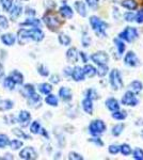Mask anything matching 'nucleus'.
<instances>
[{
	"mask_svg": "<svg viewBox=\"0 0 143 160\" xmlns=\"http://www.w3.org/2000/svg\"><path fill=\"white\" fill-rule=\"evenodd\" d=\"M17 38L19 44H25L27 43L29 40L35 41V42H40L44 38V33L43 31L38 28L33 27L30 30H26V29H20L17 33Z\"/></svg>",
	"mask_w": 143,
	"mask_h": 160,
	"instance_id": "1",
	"label": "nucleus"
},
{
	"mask_svg": "<svg viewBox=\"0 0 143 160\" xmlns=\"http://www.w3.org/2000/svg\"><path fill=\"white\" fill-rule=\"evenodd\" d=\"M90 25L92 27L93 31L95 34L100 35V37L104 38L106 35V29H107L108 25L105 22H103L97 16H91L90 17Z\"/></svg>",
	"mask_w": 143,
	"mask_h": 160,
	"instance_id": "2",
	"label": "nucleus"
},
{
	"mask_svg": "<svg viewBox=\"0 0 143 160\" xmlns=\"http://www.w3.org/2000/svg\"><path fill=\"white\" fill-rule=\"evenodd\" d=\"M105 130H106V125L101 120L92 121L89 126V132L93 137H97L101 135V133L105 132Z\"/></svg>",
	"mask_w": 143,
	"mask_h": 160,
	"instance_id": "3",
	"label": "nucleus"
},
{
	"mask_svg": "<svg viewBox=\"0 0 143 160\" xmlns=\"http://www.w3.org/2000/svg\"><path fill=\"white\" fill-rule=\"evenodd\" d=\"M119 38L121 40H125L126 42H135L138 38H139V33H138V30L134 27H126V29L123 31V32L120 33Z\"/></svg>",
	"mask_w": 143,
	"mask_h": 160,
	"instance_id": "4",
	"label": "nucleus"
},
{
	"mask_svg": "<svg viewBox=\"0 0 143 160\" xmlns=\"http://www.w3.org/2000/svg\"><path fill=\"white\" fill-rule=\"evenodd\" d=\"M110 84L112 87L113 90L118 91V90H121L123 88V80H122L121 77V73L118 71V69H112L110 73Z\"/></svg>",
	"mask_w": 143,
	"mask_h": 160,
	"instance_id": "5",
	"label": "nucleus"
},
{
	"mask_svg": "<svg viewBox=\"0 0 143 160\" xmlns=\"http://www.w3.org/2000/svg\"><path fill=\"white\" fill-rule=\"evenodd\" d=\"M44 22L50 30H57L61 25V20H60L56 15L53 14H46L43 17Z\"/></svg>",
	"mask_w": 143,
	"mask_h": 160,
	"instance_id": "6",
	"label": "nucleus"
},
{
	"mask_svg": "<svg viewBox=\"0 0 143 160\" xmlns=\"http://www.w3.org/2000/svg\"><path fill=\"white\" fill-rule=\"evenodd\" d=\"M91 59L97 65H103V64H107L109 62V55L105 51H97L91 56Z\"/></svg>",
	"mask_w": 143,
	"mask_h": 160,
	"instance_id": "7",
	"label": "nucleus"
},
{
	"mask_svg": "<svg viewBox=\"0 0 143 160\" xmlns=\"http://www.w3.org/2000/svg\"><path fill=\"white\" fill-rule=\"evenodd\" d=\"M122 104L125 106H129V107H136L139 104V100H138L134 92L127 91L125 95L123 96V98H122Z\"/></svg>",
	"mask_w": 143,
	"mask_h": 160,
	"instance_id": "8",
	"label": "nucleus"
},
{
	"mask_svg": "<svg viewBox=\"0 0 143 160\" xmlns=\"http://www.w3.org/2000/svg\"><path fill=\"white\" fill-rule=\"evenodd\" d=\"M124 62H125L126 65L130 66V68H135V66H138L140 64L139 59H138V57L134 51H128L126 53V56L124 57Z\"/></svg>",
	"mask_w": 143,
	"mask_h": 160,
	"instance_id": "9",
	"label": "nucleus"
},
{
	"mask_svg": "<svg viewBox=\"0 0 143 160\" xmlns=\"http://www.w3.org/2000/svg\"><path fill=\"white\" fill-rule=\"evenodd\" d=\"M19 156L22 159H26V160H32V159H36L38 158V154L34 151V148H26L23 149L19 153Z\"/></svg>",
	"mask_w": 143,
	"mask_h": 160,
	"instance_id": "10",
	"label": "nucleus"
},
{
	"mask_svg": "<svg viewBox=\"0 0 143 160\" xmlns=\"http://www.w3.org/2000/svg\"><path fill=\"white\" fill-rule=\"evenodd\" d=\"M72 77L75 81H82V80L84 79V69L80 68V66H76V68L72 71Z\"/></svg>",
	"mask_w": 143,
	"mask_h": 160,
	"instance_id": "11",
	"label": "nucleus"
},
{
	"mask_svg": "<svg viewBox=\"0 0 143 160\" xmlns=\"http://www.w3.org/2000/svg\"><path fill=\"white\" fill-rule=\"evenodd\" d=\"M30 120H31V115L28 111H25V110L20 111L19 115H18V121H19V123L22 124L23 126H27L28 124H29Z\"/></svg>",
	"mask_w": 143,
	"mask_h": 160,
	"instance_id": "12",
	"label": "nucleus"
},
{
	"mask_svg": "<svg viewBox=\"0 0 143 160\" xmlns=\"http://www.w3.org/2000/svg\"><path fill=\"white\" fill-rule=\"evenodd\" d=\"M78 57H79V52H78L75 47H72L67 50L66 58L69 62H72V63H76V62L78 61Z\"/></svg>",
	"mask_w": 143,
	"mask_h": 160,
	"instance_id": "13",
	"label": "nucleus"
},
{
	"mask_svg": "<svg viewBox=\"0 0 143 160\" xmlns=\"http://www.w3.org/2000/svg\"><path fill=\"white\" fill-rule=\"evenodd\" d=\"M59 95L64 102H69L72 99V91L66 87H62L59 90Z\"/></svg>",
	"mask_w": 143,
	"mask_h": 160,
	"instance_id": "14",
	"label": "nucleus"
},
{
	"mask_svg": "<svg viewBox=\"0 0 143 160\" xmlns=\"http://www.w3.org/2000/svg\"><path fill=\"white\" fill-rule=\"evenodd\" d=\"M105 105H106V107L111 111V112H114V111L120 110V104L115 98H108L107 100H106Z\"/></svg>",
	"mask_w": 143,
	"mask_h": 160,
	"instance_id": "15",
	"label": "nucleus"
},
{
	"mask_svg": "<svg viewBox=\"0 0 143 160\" xmlns=\"http://www.w3.org/2000/svg\"><path fill=\"white\" fill-rule=\"evenodd\" d=\"M41 96L38 95L36 93H33L31 96L28 97V102H29V106L30 107H33V108H36V107H40L41 105Z\"/></svg>",
	"mask_w": 143,
	"mask_h": 160,
	"instance_id": "16",
	"label": "nucleus"
},
{
	"mask_svg": "<svg viewBox=\"0 0 143 160\" xmlns=\"http://www.w3.org/2000/svg\"><path fill=\"white\" fill-rule=\"evenodd\" d=\"M22 11H23V8L20 4H15L14 7L11 8L10 10V16L13 20H15L17 17H19V15L22 14Z\"/></svg>",
	"mask_w": 143,
	"mask_h": 160,
	"instance_id": "17",
	"label": "nucleus"
},
{
	"mask_svg": "<svg viewBox=\"0 0 143 160\" xmlns=\"http://www.w3.org/2000/svg\"><path fill=\"white\" fill-rule=\"evenodd\" d=\"M82 108H84V110L85 113H88V114H92V112H93V102H92V99L85 97V98L82 100Z\"/></svg>",
	"mask_w": 143,
	"mask_h": 160,
	"instance_id": "18",
	"label": "nucleus"
},
{
	"mask_svg": "<svg viewBox=\"0 0 143 160\" xmlns=\"http://www.w3.org/2000/svg\"><path fill=\"white\" fill-rule=\"evenodd\" d=\"M75 9L78 12V14L80 16L84 17L87 16V8H85V4L82 1H76L75 2Z\"/></svg>",
	"mask_w": 143,
	"mask_h": 160,
	"instance_id": "19",
	"label": "nucleus"
},
{
	"mask_svg": "<svg viewBox=\"0 0 143 160\" xmlns=\"http://www.w3.org/2000/svg\"><path fill=\"white\" fill-rule=\"evenodd\" d=\"M60 14L62 15V16L64 17V18H72L73 17V10L71 7L69 6H62L60 8Z\"/></svg>",
	"mask_w": 143,
	"mask_h": 160,
	"instance_id": "20",
	"label": "nucleus"
},
{
	"mask_svg": "<svg viewBox=\"0 0 143 160\" xmlns=\"http://www.w3.org/2000/svg\"><path fill=\"white\" fill-rule=\"evenodd\" d=\"M121 6L123 8H125L127 10H130V11H134L138 8V3L135 0H122Z\"/></svg>",
	"mask_w": 143,
	"mask_h": 160,
	"instance_id": "21",
	"label": "nucleus"
},
{
	"mask_svg": "<svg viewBox=\"0 0 143 160\" xmlns=\"http://www.w3.org/2000/svg\"><path fill=\"white\" fill-rule=\"evenodd\" d=\"M1 41L4 45L8 46H12L13 44L15 43V37L12 34V33H6L1 37Z\"/></svg>",
	"mask_w": 143,
	"mask_h": 160,
	"instance_id": "22",
	"label": "nucleus"
},
{
	"mask_svg": "<svg viewBox=\"0 0 143 160\" xmlns=\"http://www.w3.org/2000/svg\"><path fill=\"white\" fill-rule=\"evenodd\" d=\"M10 77L13 79V81L15 82V84H22L23 81H24V76L22 75V73H19V72L17 71H14L12 72L11 75H10Z\"/></svg>",
	"mask_w": 143,
	"mask_h": 160,
	"instance_id": "23",
	"label": "nucleus"
},
{
	"mask_svg": "<svg viewBox=\"0 0 143 160\" xmlns=\"http://www.w3.org/2000/svg\"><path fill=\"white\" fill-rule=\"evenodd\" d=\"M82 69H84V76H88L89 78H92V77H94L96 75V68H94V66L90 65V64L84 65V68Z\"/></svg>",
	"mask_w": 143,
	"mask_h": 160,
	"instance_id": "24",
	"label": "nucleus"
},
{
	"mask_svg": "<svg viewBox=\"0 0 143 160\" xmlns=\"http://www.w3.org/2000/svg\"><path fill=\"white\" fill-rule=\"evenodd\" d=\"M129 88H130V91L134 92L135 94H138V93H140L142 91V83L140 81H138V80H135V81H132L130 84H129Z\"/></svg>",
	"mask_w": 143,
	"mask_h": 160,
	"instance_id": "25",
	"label": "nucleus"
},
{
	"mask_svg": "<svg viewBox=\"0 0 143 160\" xmlns=\"http://www.w3.org/2000/svg\"><path fill=\"white\" fill-rule=\"evenodd\" d=\"M114 44H115L116 48H118V52L120 56H122L124 53V51H125V44H124L123 40H121V38H114Z\"/></svg>",
	"mask_w": 143,
	"mask_h": 160,
	"instance_id": "26",
	"label": "nucleus"
},
{
	"mask_svg": "<svg viewBox=\"0 0 143 160\" xmlns=\"http://www.w3.org/2000/svg\"><path fill=\"white\" fill-rule=\"evenodd\" d=\"M20 26H31V27L40 28L41 27V22H40V19H36V18H28Z\"/></svg>",
	"mask_w": 143,
	"mask_h": 160,
	"instance_id": "27",
	"label": "nucleus"
},
{
	"mask_svg": "<svg viewBox=\"0 0 143 160\" xmlns=\"http://www.w3.org/2000/svg\"><path fill=\"white\" fill-rule=\"evenodd\" d=\"M13 108V102L10 99H4L0 100V110L1 111H7Z\"/></svg>",
	"mask_w": 143,
	"mask_h": 160,
	"instance_id": "28",
	"label": "nucleus"
},
{
	"mask_svg": "<svg viewBox=\"0 0 143 160\" xmlns=\"http://www.w3.org/2000/svg\"><path fill=\"white\" fill-rule=\"evenodd\" d=\"M38 90L42 94H45V95H48L49 93L53 91V87L50 86L49 83H42L38 86Z\"/></svg>",
	"mask_w": 143,
	"mask_h": 160,
	"instance_id": "29",
	"label": "nucleus"
},
{
	"mask_svg": "<svg viewBox=\"0 0 143 160\" xmlns=\"http://www.w3.org/2000/svg\"><path fill=\"white\" fill-rule=\"evenodd\" d=\"M111 117L113 118H115V120H119V121H123L125 120L126 117H127V113L125 111H114L112 112V114H111Z\"/></svg>",
	"mask_w": 143,
	"mask_h": 160,
	"instance_id": "30",
	"label": "nucleus"
},
{
	"mask_svg": "<svg viewBox=\"0 0 143 160\" xmlns=\"http://www.w3.org/2000/svg\"><path fill=\"white\" fill-rule=\"evenodd\" d=\"M23 93H24L25 97H29L33 93H35V90H34V88H33V86H31V84H26V86H24V88H23Z\"/></svg>",
	"mask_w": 143,
	"mask_h": 160,
	"instance_id": "31",
	"label": "nucleus"
},
{
	"mask_svg": "<svg viewBox=\"0 0 143 160\" xmlns=\"http://www.w3.org/2000/svg\"><path fill=\"white\" fill-rule=\"evenodd\" d=\"M59 42L61 45H64V46H67L71 44V38L69 37L67 34H64V33H61V34L59 35Z\"/></svg>",
	"mask_w": 143,
	"mask_h": 160,
	"instance_id": "32",
	"label": "nucleus"
},
{
	"mask_svg": "<svg viewBox=\"0 0 143 160\" xmlns=\"http://www.w3.org/2000/svg\"><path fill=\"white\" fill-rule=\"evenodd\" d=\"M124 130V125L123 124H118V125H114L112 127V135L114 137H119L120 135H121L122 132H123Z\"/></svg>",
	"mask_w": 143,
	"mask_h": 160,
	"instance_id": "33",
	"label": "nucleus"
},
{
	"mask_svg": "<svg viewBox=\"0 0 143 160\" xmlns=\"http://www.w3.org/2000/svg\"><path fill=\"white\" fill-rule=\"evenodd\" d=\"M108 73V66L107 64H103V65H98V68L96 69V74L100 77H104L106 76Z\"/></svg>",
	"mask_w": 143,
	"mask_h": 160,
	"instance_id": "34",
	"label": "nucleus"
},
{
	"mask_svg": "<svg viewBox=\"0 0 143 160\" xmlns=\"http://www.w3.org/2000/svg\"><path fill=\"white\" fill-rule=\"evenodd\" d=\"M45 102H47L49 106H53V107H57L58 106V98H57L54 95L49 94L47 97H46Z\"/></svg>",
	"mask_w": 143,
	"mask_h": 160,
	"instance_id": "35",
	"label": "nucleus"
},
{
	"mask_svg": "<svg viewBox=\"0 0 143 160\" xmlns=\"http://www.w3.org/2000/svg\"><path fill=\"white\" fill-rule=\"evenodd\" d=\"M40 130H41L40 123H38V121H34L30 126V131L32 133H34V135H38V133H40Z\"/></svg>",
	"mask_w": 143,
	"mask_h": 160,
	"instance_id": "36",
	"label": "nucleus"
},
{
	"mask_svg": "<svg viewBox=\"0 0 143 160\" xmlns=\"http://www.w3.org/2000/svg\"><path fill=\"white\" fill-rule=\"evenodd\" d=\"M0 3H1L4 11L9 12L13 6V0H0Z\"/></svg>",
	"mask_w": 143,
	"mask_h": 160,
	"instance_id": "37",
	"label": "nucleus"
},
{
	"mask_svg": "<svg viewBox=\"0 0 143 160\" xmlns=\"http://www.w3.org/2000/svg\"><path fill=\"white\" fill-rule=\"evenodd\" d=\"M120 152L124 155V156H129L131 154V148L128 144H123L120 146Z\"/></svg>",
	"mask_w": 143,
	"mask_h": 160,
	"instance_id": "38",
	"label": "nucleus"
},
{
	"mask_svg": "<svg viewBox=\"0 0 143 160\" xmlns=\"http://www.w3.org/2000/svg\"><path fill=\"white\" fill-rule=\"evenodd\" d=\"M3 86H4V88H7V89L13 90V89H14V87H15V82L13 81V79L11 78V77H7V78L4 79V81H3Z\"/></svg>",
	"mask_w": 143,
	"mask_h": 160,
	"instance_id": "39",
	"label": "nucleus"
},
{
	"mask_svg": "<svg viewBox=\"0 0 143 160\" xmlns=\"http://www.w3.org/2000/svg\"><path fill=\"white\" fill-rule=\"evenodd\" d=\"M13 133H14L15 136H17L18 138H23V139H26V140H30V137L28 135H26L25 132H23V130L18 129V128L13 129Z\"/></svg>",
	"mask_w": 143,
	"mask_h": 160,
	"instance_id": "40",
	"label": "nucleus"
},
{
	"mask_svg": "<svg viewBox=\"0 0 143 160\" xmlns=\"http://www.w3.org/2000/svg\"><path fill=\"white\" fill-rule=\"evenodd\" d=\"M9 138H8L7 135H0V148H4L6 146L9 144Z\"/></svg>",
	"mask_w": 143,
	"mask_h": 160,
	"instance_id": "41",
	"label": "nucleus"
},
{
	"mask_svg": "<svg viewBox=\"0 0 143 160\" xmlns=\"http://www.w3.org/2000/svg\"><path fill=\"white\" fill-rule=\"evenodd\" d=\"M9 143H10V146H11V148L14 149V151H16V149H19L23 146V142L19 141V140H12L11 142H9Z\"/></svg>",
	"mask_w": 143,
	"mask_h": 160,
	"instance_id": "42",
	"label": "nucleus"
},
{
	"mask_svg": "<svg viewBox=\"0 0 143 160\" xmlns=\"http://www.w3.org/2000/svg\"><path fill=\"white\" fill-rule=\"evenodd\" d=\"M85 96L90 99H97V93L94 89H89L87 92H85Z\"/></svg>",
	"mask_w": 143,
	"mask_h": 160,
	"instance_id": "43",
	"label": "nucleus"
},
{
	"mask_svg": "<svg viewBox=\"0 0 143 160\" xmlns=\"http://www.w3.org/2000/svg\"><path fill=\"white\" fill-rule=\"evenodd\" d=\"M134 158L136 160H143V149L141 148H136L134 151Z\"/></svg>",
	"mask_w": 143,
	"mask_h": 160,
	"instance_id": "44",
	"label": "nucleus"
},
{
	"mask_svg": "<svg viewBox=\"0 0 143 160\" xmlns=\"http://www.w3.org/2000/svg\"><path fill=\"white\" fill-rule=\"evenodd\" d=\"M38 74H40L41 76H43V77H46V76H48V75H49V72H48L47 68H46V66H44V65L38 66Z\"/></svg>",
	"mask_w": 143,
	"mask_h": 160,
	"instance_id": "45",
	"label": "nucleus"
},
{
	"mask_svg": "<svg viewBox=\"0 0 143 160\" xmlns=\"http://www.w3.org/2000/svg\"><path fill=\"white\" fill-rule=\"evenodd\" d=\"M108 151L111 155H115L120 152V146L116 145V144H112V145H110L108 148Z\"/></svg>",
	"mask_w": 143,
	"mask_h": 160,
	"instance_id": "46",
	"label": "nucleus"
},
{
	"mask_svg": "<svg viewBox=\"0 0 143 160\" xmlns=\"http://www.w3.org/2000/svg\"><path fill=\"white\" fill-rule=\"evenodd\" d=\"M135 17H136V15H135V13H132V12H127L124 14V18H125L126 22H134Z\"/></svg>",
	"mask_w": 143,
	"mask_h": 160,
	"instance_id": "47",
	"label": "nucleus"
},
{
	"mask_svg": "<svg viewBox=\"0 0 143 160\" xmlns=\"http://www.w3.org/2000/svg\"><path fill=\"white\" fill-rule=\"evenodd\" d=\"M69 159H71V160H82L84 159V157H82L81 155L75 153V152H72V153H69Z\"/></svg>",
	"mask_w": 143,
	"mask_h": 160,
	"instance_id": "48",
	"label": "nucleus"
},
{
	"mask_svg": "<svg viewBox=\"0 0 143 160\" xmlns=\"http://www.w3.org/2000/svg\"><path fill=\"white\" fill-rule=\"evenodd\" d=\"M9 26V22L4 16H0V28L1 29H7Z\"/></svg>",
	"mask_w": 143,
	"mask_h": 160,
	"instance_id": "49",
	"label": "nucleus"
},
{
	"mask_svg": "<svg viewBox=\"0 0 143 160\" xmlns=\"http://www.w3.org/2000/svg\"><path fill=\"white\" fill-rule=\"evenodd\" d=\"M89 141L91 143H94L95 145L98 146V148H101V146L104 145V142L101 141V139H100V138H91V139H89Z\"/></svg>",
	"mask_w": 143,
	"mask_h": 160,
	"instance_id": "50",
	"label": "nucleus"
},
{
	"mask_svg": "<svg viewBox=\"0 0 143 160\" xmlns=\"http://www.w3.org/2000/svg\"><path fill=\"white\" fill-rule=\"evenodd\" d=\"M135 19H136V22L138 24H143V10H141V11H139L137 13Z\"/></svg>",
	"mask_w": 143,
	"mask_h": 160,
	"instance_id": "51",
	"label": "nucleus"
},
{
	"mask_svg": "<svg viewBox=\"0 0 143 160\" xmlns=\"http://www.w3.org/2000/svg\"><path fill=\"white\" fill-rule=\"evenodd\" d=\"M82 45L84 46V47H88V46H90L91 44V38L88 37L87 34H84V37H82Z\"/></svg>",
	"mask_w": 143,
	"mask_h": 160,
	"instance_id": "52",
	"label": "nucleus"
},
{
	"mask_svg": "<svg viewBox=\"0 0 143 160\" xmlns=\"http://www.w3.org/2000/svg\"><path fill=\"white\" fill-rule=\"evenodd\" d=\"M85 2H87V4L89 6L90 8H96L98 6V2H100V0H85Z\"/></svg>",
	"mask_w": 143,
	"mask_h": 160,
	"instance_id": "53",
	"label": "nucleus"
},
{
	"mask_svg": "<svg viewBox=\"0 0 143 160\" xmlns=\"http://www.w3.org/2000/svg\"><path fill=\"white\" fill-rule=\"evenodd\" d=\"M50 81L53 82V83L57 84L60 82V77L58 76V75H53V76L50 77Z\"/></svg>",
	"mask_w": 143,
	"mask_h": 160,
	"instance_id": "54",
	"label": "nucleus"
},
{
	"mask_svg": "<svg viewBox=\"0 0 143 160\" xmlns=\"http://www.w3.org/2000/svg\"><path fill=\"white\" fill-rule=\"evenodd\" d=\"M26 14H27V15H31V16H34V15H35V11L33 9L27 8V9H26Z\"/></svg>",
	"mask_w": 143,
	"mask_h": 160,
	"instance_id": "55",
	"label": "nucleus"
},
{
	"mask_svg": "<svg viewBox=\"0 0 143 160\" xmlns=\"http://www.w3.org/2000/svg\"><path fill=\"white\" fill-rule=\"evenodd\" d=\"M79 56H80V57H81L82 61H84V63H85V62H87V61H88V57H87V55H85V53H84V52H82V51H81V52H79Z\"/></svg>",
	"mask_w": 143,
	"mask_h": 160,
	"instance_id": "56",
	"label": "nucleus"
},
{
	"mask_svg": "<svg viewBox=\"0 0 143 160\" xmlns=\"http://www.w3.org/2000/svg\"><path fill=\"white\" fill-rule=\"evenodd\" d=\"M72 71H73V69L71 68H66L65 69H64V73H65V75H69V76L71 75V76H72Z\"/></svg>",
	"mask_w": 143,
	"mask_h": 160,
	"instance_id": "57",
	"label": "nucleus"
},
{
	"mask_svg": "<svg viewBox=\"0 0 143 160\" xmlns=\"http://www.w3.org/2000/svg\"><path fill=\"white\" fill-rule=\"evenodd\" d=\"M40 132L42 133V135H43L44 137H45V138H47V139H48V133H47V131H46L45 129H44V128H43V129H42V128H41Z\"/></svg>",
	"mask_w": 143,
	"mask_h": 160,
	"instance_id": "58",
	"label": "nucleus"
},
{
	"mask_svg": "<svg viewBox=\"0 0 143 160\" xmlns=\"http://www.w3.org/2000/svg\"><path fill=\"white\" fill-rule=\"evenodd\" d=\"M4 75V71H3V66H2V64H0V78H2Z\"/></svg>",
	"mask_w": 143,
	"mask_h": 160,
	"instance_id": "59",
	"label": "nucleus"
},
{
	"mask_svg": "<svg viewBox=\"0 0 143 160\" xmlns=\"http://www.w3.org/2000/svg\"><path fill=\"white\" fill-rule=\"evenodd\" d=\"M141 137H142V139H143V130L141 131Z\"/></svg>",
	"mask_w": 143,
	"mask_h": 160,
	"instance_id": "60",
	"label": "nucleus"
}]
</instances>
